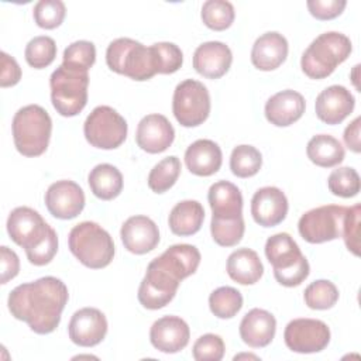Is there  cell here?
Returning <instances> with one entry per match:
<instances>
[{
  "label": "cell",
  "mask_w": 361,
  "mask_h": 361,
  "mask_svg": "<svg viewBox=\"0 0 361 361\" xmlns=\"http://www.w3.org/2000/svg\"><path fill=\"white\" fill-rule=\"evenodd\" d=\"M68 299V288L61 279L42 276L16 286L7 305L11 316L25 322L34 333L49 334L59 326Z\"/></svg>",
  "instance_id": "1"
},
{
  "label": "cell",
  "mask_w": 361,
  "mask_h": 361,
  "mask_svg": "<svg viewBox=\"0 0 361 361\" xmlns=\"http://www.w3.org/2000/svg\"><path fill=\"white\" fill-rule=\"evenodd\" d=\"M351 49L353 45L347 35L337 31L323 32L303 52L302 71L310 79H324L350 56Z\"/></svg>",
  "instance_id": "2"
},
{
  "label": "cell",
  "mask_w": 361,
  "mask_h": 361,
  "mask_svg": "<svg viewBox=\"0 0 361 361\" xmlns=\"http://www.w3.org/2000/svg\"><path fill=\"white\" fill-rule=\"evenodd\" d=\"M13 140L17 151L24 157H39L49 144L52 120L38 104L21 107L13 117Z\"/></svg>",
  "instance_id": "3"
},
{
  "label": "cell",
  "mask_w": 361,
  "mask_h": 361,
  "mask_svg": "<svg viewBox=\"0 0 361 361\" xmlns=\"http://www.w3.org/2000/svg\"><path fill=\"white\" fill-rule=\"evenodd\" d=\"M265 255L274 268L275 279L283 286H298L309 276V262L288 233L271 235L265 243Z\"/></svg>",
  "instance_id": "4"
},
{
  "label": "cell",
  "mask_w": 361,
  "mask_h": 361,
  "mask_svg": "<svg viewBox=\"0 0 361 361\" xmlns=\"http://www.w3.org/2000/svg\"><path fill=\"white\" fill-rule=\"evenodd\" d=\"M106 62L113 72L133 80H148L158 73L152 48L131 38L111 41L106 51Z\"/></svg>",
  "instance_id": "5"
},
{
  "label": "cell",
  "mask_w": 361,
  "mask_h": 361,
  "mask_svg": "<svg viewBox=\"0 0 361 361\" xmlns=\"http://www.w3.org/2000/svg\"><path fill=\"white\" fill-rule=\"evenodd\" d=\"M71 252L87 268L102 269L114 257V243L111 235L94 221L76 224L68 237Z\"/></svg>",
  "instance_id": "6"
},
{
  "label": "cell",
  "mask_w": 361,
  "mask_h": 361,
  "mask_svg": "<svg viewBox=\"0 0 361 361\" xmlns=\"http://www.w3.org/2000/svg\"><path fill=\"white\" fill-rule=\"evenodd\" d=\"M51 100L52 106L63 117H73L79 114L87 103V72L58 66L51 78Z\"/></svg>",
  "instance_id": "7"
},
{
  "label": "cell",
  "mask_w": 361,
  "mask_h": 361,
  "mask_svg": "<svg viewBox=\"0 0 361 361\" xmlns=\"http://www.w3.org/2000/svg\"><path fill=\"white\" fill-rule=\"evenodd\" d=\"M127 121L110 106L94 107L83 124L86 141L100 149H114L120 147L127 138Z\"/></svg>",
  "instance_id": "8"
},
{
  "label": "cell",
  "mask_w": 361,
  "mask_h": 361,
  "mask_svg": "<svg viewBox=\"0 0 361 361\" xmlns=\"http://www.w3.org/2000/svg\"><path fill=\"white\" fill-rule=\"evenodd\" d=\"M172 111L183 127H197L210 114V94L207 87L195 79L180 82L173 92Z\"/></svg>",
  "instance_id": "9"
},
{
  "label": "cell",
  "mask_w": 361,
  "mask_h": 361,
  "mask_svg": "<svg viewBox=\"0 0 361 361\" xmlns=\"http://www.w3.org/2000/svg\"><path fill=\"white\" fill-rule=\"evenodd\" d=\"M347 207L324 204L302 214L298 223L300 237L310 244H320L340 238Z\"/></svg>",
  "instance_id": "10"
},
{
  "label": "cell",
  "mask_w": 361,
  "mask_h": 361,
  "mask_svg": "<svg viewBox=\"0 0 361 361\" xmlns=\"http://www.w3.org/2000/svg\"><path fill=\"white\" fill-rule=\"evenodd\" d=\"M179 283V279L152 259L148 264L145 276L140 283L137 295L138 300L145 309H161L175 298Z\"/></svg>",
  "instance_id": "11"
},
{
  "label": "cell",
  "mask_w": 361,
  "mask_h": 361,
  "mask_svg": "<svg viewBox=\"0 0 361 361\" xmlns=\"http://www.w3.org/2000/svg\"><path fill=\"white\" fill-rule=\"evenodd\" d=\"M283 340L293 353H319L330 343V329L317 319H293L285 327Z\"/></svg>",
  "instance_id": "12"
},
{
  "label": "cell",
  "mask_w": 361,
  "mask_h": 361,
  "mask_svg": "<svg viewBox=\"0 0 361 361\" xmlns=\"http://www.w3.org/2000/svg\"><path fill=\"white\" fill-rule=\"evenodd\" d=\"M51 226L42 216L27 206L16 207L7 219V233L10 238L24 250L38 245L51 231Z\"/></svg>",
  "instance_id": "13"
},
{
  "label": "cell",
  "mask_w": 361,
  "mask_h": 361,
  "mask_svg": "<svg viewBox=\"0 0 361 361\" xmlns=\"http://www.w3.org/2000/svg\"><path fill=\"white\" fill-rule=\"evenodd\" d=\"M48 212L61 220L75 219L85 207V193L73 180H56L45 192Z\"/></svg>",
  "instance_id": "14"
},
{
  "label": "cell",
  "mask_w": 361,
  "mask_h": 361,
  "mask_svg": "<svg viewBox=\"0 0 361 361\" xmlns=\"http://www.w3.org/2000/svg\"><path fill=\"white\" fill-rule=\"evenodd\" d=\"M69 338L80 347L97 345L107 333V319L96 307H83L73 313L68 326Z\"/></svg>",
  "instance_id": "15"
},
{
  "label": "cell",
  "mask_w": 361,
  "mask_h": 361,
  "mask_svg": "<svg viewBox=\"0 0 361 361\" xmlns=\"http://www.w3.org/2000/svg\"><path fill=\"white\" fill-rule=\"evenodd\" d=\"M175 138V130L162 114H148L137 126V145L148 154H159L168 149Z\"/></svg>",
  "instance_id": "16"
},
{
  "label": "cell",
  "mask_w": 361,
  "mask_h": 361,
  "mask_svg": "<svg viewBox=\"0 0 361 361\" xmlns=\"http://www.w3.org/2000/svg\"><path fill=\"white\" fill-rule=\"evenodd\" d=\"M288 207L285 193L275 186L258 189L251 199L252 219L262 227H274L282 223L288 214Z\"/></svg>",
  "instance_id": "17"
},
{
  "label": "cell",
  "mask_w": 361,
  "mask_h": 361,
  "mask_svg": "<svg viewBox=\"0 0 361 361\" xmlns=\"http://www.w3.org/2000/svg\"><path fill=\"white\" fill-rule=\"evenodd\" d=\"M355 99L351 92L341 86L333 85L319 93L314 103L316 116L326 124H340L354 110Z\"/></svg>",
  "instance_id": "18"
},
{
  "label": "cell",
  "mask_w": 361,
  "mask_h": 361,
  "mask_svg": "<svg viewBox=\"0 0 361 361\" xmlns=\"http://www.w3.org/2000/svg\"><path fill=\"white\" fill-rule=\"evenodd\" d=\"M123 245L127 251L141 255L152 251L159 243L158 226L147 216L128 217L120 230Z\"/></svg>",
  "instance_id": "19"
},
{
  "label": "cell",
  "mask_w": 361,
  "mask_h": 361,
  "mask_svg": "<svg viewBox=\"0 0 361 361\" xmlns=\"http://www.w3.org/2000/svg\"><path fill=\"white\" fill-rule=\"evenodd\" d=\"M190 337L188 323L178 316H164L155 320L149 330L151 344L166 354L179 353L183 350Z\"/></svg>",
  "instance_id": "20"
},
{
  "label": "cell",
  "mask_w": 361,
  "mask_h": 361,
  "mask_svg": "<svg viewBox=\"0 0 361 361\" xmlns=\"http://www.w3.org/2000/svg\"><path fill=\"white\" fill-rule=\"evenodd\" d=\"M231 49L220 41L203 42L193 54L195 71L207 79H219L226 75L231 66Z\"/></svg>",
  "instance_id": "21"
},
{
  "label": "cell",
  "mask_w": 361,
  "mask_h": 361,
  "mask_svg": "<svg viewBox=\"0 0 361 361\" xmlns=\"http://www.w3.org/2000/svg\"><path fill=\"white\" fill-rule=\"evenodd\" d=\"M306 109L303 96L296 90H282L275 93L265 103V117L276 127H288L298 121Z\"/></svg>",
  "instance_id": "22"
},
{
  "label": "cell",
  "mask_w": 361,
  "mask_h": 361,
  "mask_svg": "<svg viewBox=\"0 0 361 361\" xmlns=\"http://www.w3.org/2000/svg\"><path fill=\"white\" fill-rule=\"evenodd\" d=\"M275 331L276 320L274 314L258 307L245 313L240 323V337L252 348L267 347L274 340Z\"/></svg>",
  "instance_id": "23"
},
{
  "label": "cell",
  "mask_w": 361,
  "mask_h": 361,
  "mask_svg": "<svg viewBox=\"0 0 361 361\" xmlns=\"http://www.w3.org/2000/svg\"><path fill=\"white\" fill-rule=\"evenodd\" d=\"M288 49V41L282 34L276 31L265 32L252 45L251 62L259 71H274L285 62Z\"/></svg>",
  "instance_id": "24"
},
{
  "label": "cell",
  "mask_w": 361,
  "mask_h": 361,
  "mask_svg": "<svg viewBox=\"0 0 361 361\" xmlns=\"http://www.w3.org/2000/svg\"><path fill=\"white\" fill-rule=\"evenodd\" d=\"M223 162L220 147L212 140H196L185 151V164L188 169L197 176H210L216 173Z\"/></svg>",
  "instance_id": "25"
},
{
  "label": "cell",
  "mask_w": 361,
  "mask_h": 361,
  "mask_svg": "<svg viewBox=\"0 0 361 361\" xmlns=\"http://www.w3.org/2000/svg\"><path fill=\"white\" fill-rule=\"evenodd\" d=\"M165 269H168L176 279L183 281L196 272L200 264V252L190 244H175L166 248L155 258Z\"/></svg>",
  "instance_id": "26"
},
{
  "label": "cell",
  "mask_w": 361,
  "mask_h": 361,
  "mask_svg": "<svg viewBox=\"0 0 361 361\" xmlns=\"http://www.w3.org/2000/svg\"><path fill=\"white\" fill-rule=\"evenodd\" d=\"M228 276L240 285H254L264 274V265L258 254L251 248H238L227 258Z\"/></svg>",
  "instance_id": "27"
},
{
  "label": "cell",
  "mask_w": 361,
  "mask_h": 361,
  "mask_svg": "<svg viewBox=\"0 0 361 361\" xmlns=\"http://www.w3.org/2000/svg\"><path fill=\"white\" fill-rule=\"evenodd\" d=\"M207 200L214 217L243 216V195L240 189L228 182L219 180L209 188Z\"/></svg>",
  "instance_id": "28"
},
{
  "label": "cell",
  "mask_w": 361,
  "mask_h": 361,
  "mask_svg": "<svg viewBox=\"0 0 361 361\" xmlns=\"http://www.w3.org/2000/svg\"><path fill=\"white\" fill-rule=\"evenodd\" d=\"M204 220V209L197 200H182L169 213L168 224L173 234L186 237L196 234Z\"/></svg>",
  "instance_id": "29"
},
{
  "label": "cell",
  "mask_w": 361,
  "mask_h": 361,
  "mask_svg": "<svg viewBox=\"0 0 361 361\" xmlns=\"http://www.w3.org/2000/svg\"><path fill=\"white\" fill-rule=\"evenodd\" d=\"M92 193L102 200H111L123 190V175L110 164L96 165L87 176Z\"/></svg>",
  "instance_id": "30"
},
{
  "label": "cell",
  "mask_w": 361,
  "mask_h": 361,
  "mask_svg": "<svg viewBox=\"0 0 361 361\" xmlns=\"http://www.w3.org/2000/svg\"><path fill=\"white\" fill-rule=\"evenodd\" d=\"M307 158L317 166L331 168L344 159V147L341 142L329 134H317L312 137L306 147Z\"/></svg>",
  "instance_id": "31"
},
{
  "label": "cell",
  "mask_w": 361,
  "mask_h": 361,
  "mask_svg": "<svg viewBox=\"0 0 361 361\" xmlns=\"http://www.w3.org/2000/svg\"><path fill=\"white\" fill-rule=\"evenodd\" d=\"M210 312L219 319H231L243 307V295L233 286H220L209 296Z\"/></svg>",
  "instance_id": "32"
},
{
  "label": "cell",
  "mask_w": 361,
  "mask_h": 361,
  "mask_svg": "<svg viewBox=\"0 0 361 361\" xmlns=\"http://www.w3.org/2000/svg\"><path fill=\"white\" fill-rule=\"evenodd\" d=\"M245 224L243 216L238 217H214L212 216L210 233L214 240L221 247L237 245L244 235Z\"/></svg>",
  "instance_id": "33"
},
{
  "label": "cell",
  "mask_w": 361,
  "mask_h": 361,
  "mask_svg": "<svg viewBox=\"0 0 361 361\" xmlns=\"http://www.w3.org/2000/svg\"><path fill=\"white\" fill-rule=\"evenodd\" d=\"M180 173V161L171 155L159 161L148 175V188L155 193H164L171 189Z\"/></svg>",
  "instance_id": "34"
},
{
  "label": "cell",
  "mask_w": 361,
  "mask_h": 361,
  "mask_svg": "<svg viewBox=\"0 0 361 361\" xmlns=\"http://www.w3.org/2000/svg\"><path fill=\"white\" fill-rule=\"evenodd\" d=\"M262 166V155L252 145H237L230 155V169L238 178H250Z\"/></svg>",
  "instance_id": "35"
},
{
  "label": "cell",
  "mask_w": 361,
  "mask_h": 361,
  "mask_svg": "<svg viewBox=\"0 0 361 361\" xmlns=\"http://www.w3.org/2000/svg\"><path fill=\"white\" fill-rule=\"evenodd\" d=\"M200 16L206 27L214 31H223L233 24L235 11L230 1L207 0L202 6Z\"/></svg>",
  "instance_id": "36"
},
{
  "label": "cell",
  "mask_w": 361,
  "mask_h": 361,
  "mask_svg": "<svg viewBox=\"0 0 361 361\" xmlns=\"http://www.w3.org/2000/svg\"><path fill=\"white\" fill-rule=\"evenodd\" d=\"M303 299L310 309L327 310L337 303L338 289L333 282L327 279H319L307 285L303 293Z\"/></svg>",
  "instance_id": "37"
},
{
  "label": "cell",
  "mask_w": 361,
  "mask_h": 361,
  "mask_svg": "<svg viewBox=\"0 0 361 361\" xmlns=\"http://www.w3.org/2000/svg\"><path fill=\"white\" fill-rule=\"evenodd\" d=\"M25 61L35 69L49 66L56 56V44L48 35H38L30 39L24 51Z\"/></svg>",
  "instance_id": "38"
},
{
  "label": "cell",
  "mask_w": 361,
  "mask_h": 361,
  "mask_svg": "<svg viewBox=\"0 0 361 361\" xmlns=\"http://www.w3.org/2000/svg\"><path fill=\"white\" fill-rule=\"evenodd\" d=\"M329 190L340 197L357 196L361 188L358 172L351 166H341L334 169L327 179Z\"/></svg>",
  "instance_id": "39"
},
{
  "label": "cell",
  "mask_w": 361,
  "mask_h": 361,
  "mask_svg": "<svg viewBox=\"0 0 361 361\" xmlns=\"http://www.w3.org/2000/svg\"><path fill=\"white\" fill-rule=\"evenodd\" d=\"M96 61V48L90 41H75L63 51L62 65L76 71L87 72Z\"/></svg>",
  "instance_id": "40"
},
{
  "label": "cell",
  "mask_w": 361,
  "mask_h": 361,
  "mask_svg": "<svg viewBox=\"0 0 361 361\" xmlns=\"http://www.w3.org/2000/svg\"><path fill=\"white\" fill-rule=\"evenodd\" d=\"M66 7L61 0H41L34 6V20L38 27L54 30L59 27L65 18Z\"/></svg>",
  "instance_id": "41"
},
{
  "label": "cell",
  "mask_w": 361,
  "mask_h": 361,
  "mask_svg": "<svg viewBox=\"0 0 361 361\" xmlns=\"http://www.w3.org/2000/svg\"><path fill=\"white\" fill-rule=\"evenodd\" d=\"M155 61H157V68L158 73H173L176 72L182 63H183V54L180 48L173 44V42H157L151 45Z\"/></svg>",
  "instance_id": "42"
},
{
  "label": "cell",
  "mask_w": 361,
  "mask_h": 361,
  "mask_svg": "<svg viewBox=\"0 0 361 361\" xmlns=\"http://www.w3.org/2000/svg\"><path fill=\"white\" fill-rule=\"evenodd\" d=\"M224 341L220 336L207 333L200 336L192 348L196 361H220L224 357Z\"/></svg>",
  "instance_id": "43"
},
{
  "label": "cell",
  "mask_w": 361,
  "mask_h": 361,
  "mask_svg": "<svg viewBox=\"0 0 361 361\" xmlns=\"http://www.w3.org/2000/svg\"><path fill=\"white\" fill-rule=\"evenodd\" d=\"M360 216H361V206L354 204L347 207L344 221H343V234L345 247L354 255H360Z\"/></svg>",
  "instance_id": "44"
},
{
  "label": "cell",
  "mask_w": 361,
  "mask_h": 361,
  "mask_svg": "<svg viewBox=\"0 0 361 361\" xmlns=\"http://www.w3.org/2000/svg\"><path fill=\"white\" fill-rule=\"evenodd\" d=\"M56 251H58V235H56V231L54 228H51L48 235L38 245H35L30 250H25V254H27L28 261L32 265L42 267L52 261Z\"/></svg>",
  "instance_id": "45"
},
{
  "label": "cell",
  "mask_w": 361,
  "mask_h": 361,
  "mask_svg": "<svg viewBox=\"0 0 361 361\" xmlns=\"http://www.w3.org/2000/svg\"><path fill=\"white\" fill-rule=\"evenodd\" d=\"M310 14L317 20H331L338 17L347 6L345 0H307Z\"/></svg>",
  "instance_id": "46"
},
{
  "label": "cell",
  "mask_w": 361,
  "mask_h": 361,
  "mask_svg": "<svg viewBox=\"0 0 361 361\" xmlns=\"http://www.w3.org/2000/svg\"><path fill=\"white\" fill-rule=\"evenodd\" d=\"M0 264H1V283H7L18 275L20 259L18 255L6 245L0 247Z\"/></svg>",
  "instance_id": "47"
},
{
  "label": "cell",
  "mask_w": 361,
  "mask_h": 361,
  "mask_svg": "<svg viewBox=\"0 0 361 361\" xmlns=\"http://www.w3.org/2000/svg\"><path fill=\"white\" fill-rule=\"evenodd\" d=\"M0 56H1L0 86L1 87H8V86L17 85L21 79V69H20L17 61L6 52H1Z\"/></svg>",
  "instance_id": "48"
},
{
  "label": "cell",
  "mask_w": 361,
  "mask_h": 361,
  "mask_svg": "<svg viewBox=\"0 0 361 361\" xmlns=\"http://www.w3.org/2000/svg\"><path fill=\"white\" fill-rule=\"evenodd\" d=\"M344 142L345 145L354 151V152H360L361 151V145H360V117L354 118L344 130Z\"/></svg>",
  "instance_id": "49"
}]
</instances>
